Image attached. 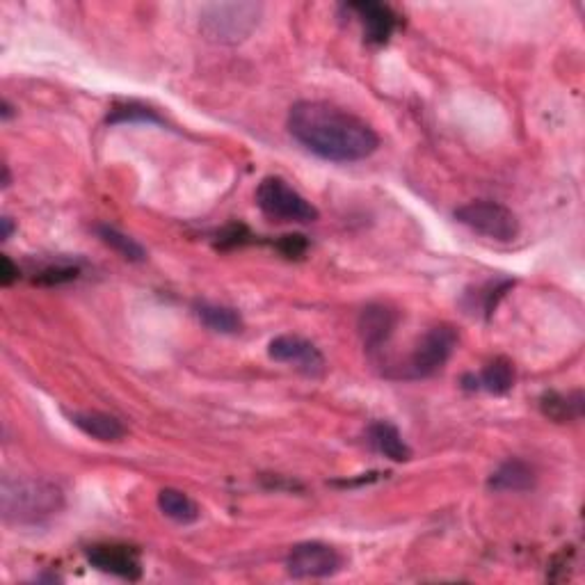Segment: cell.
I'll return each instance as SVG.
<instances>
[{"label": "cell", "instance_id": "cell-4", "mask_svg": "<svg viewBox=\"0 0 585 585\" xmlns=\"http://www.w3.org/2000/svg\"><path fill=\"white\" fill-rule=\"evenodd\" d=\"M256 206L261 208L263 215L277 222H316L318 211L311 206L298 190L288 186L279 176H266L256 188Z\"/></svg>", "mask_w": 585, "mask_h": 585}, {"label": "cell", "instance_id": "cell-22", "mask_svg": "<svg viewBox=\"0 0 585 585\" xmlns=\"http://www.w3.org/2000/svg\"><path fill=\"white\" fill-rule=\"evenodd\" d=\"M279 247H282V252L286 256H291V259H295V256H302L304 250H307V240H304V236H284V240L279 243Z\"/></svg>", "mask_w": 585, "mask_h": 585}, {"label": "cell", "instance_id": "cell-6", "mask_svg": "<svg viewBox=\"0 0 585 585\" xmlns=\"http://www.w3.org/2000/svg\"><path fill=\"white\" fill-rule=\"evenodd\" d=\"M455 346H458V334L451 325H437L421 336L416 343L410 359L400 371V378L407 380H421L430 378L442 371L448 359H451Z\"/></svg>", "mask_w": 585, "mask_h": 585}, {"label": "cell", "instance_id": "cell-19", "mask_svg": "<svg viewBox=\"0 0 585 585\" xmlns=\"http://www.w3.org/2000/svg\"><path fill=\"white\" fill-rule=\"evenodd\" d=\"M96 234H99V238L106 243L108 247H112L122 259L131 261V263H142L147 261V250L138 243V240L122 234V231L110 227V224H99L96 227Z\"/></svg>", "mask_w": 585, "mask_h": 585}, {"label": "cell", "instance_id": "cell-24", "mask_svg": "<svg viewBox=\"0 0 585 585\" xmlns=\"http://www.w3.org/2000/svg\"><path fill=\"white\" fill-rule=\"evenodd\" d=\"M0 224H3V234H0V238H3V240H10L12 231H14V222H12L10 218H3V220H0Z\"/></svg>", "mask_w": 585, "mask_h": 585}, {"label": "cell", "instance_id": "cell-2", "mask_svg": "<svg viewBox=\"0 0 585 585\" xmlns=\"http://www.w3.org/2000/svg\"><path fill=\"white\" fill-rule=\"evenodd\" d=\"M64 508V492L44 478H5L0 485V512L7 524L35 526Z\"/></svg>", "mask_w": 585, "mask_h": 585}, {"label": "cell", "instance_id": "cell-15", "mask_svg": "<svg viewBox=\"0 0 585 585\" xmlns=\"http://www.w3.org/2000/svg\"><path fill=\"white\" fill-rule=\"evenodd\" d=\"M197 318L202 320V325H206L211 332L218 334H240L243 332V316L238 314L236 309L224 307V304H213V302H199L195 307Z\"/></svg>", "mask_w": 585, "mask_h": 585}, {"label": "cell", "instance_id": "cell-21", "mask_svg": "<svg viewBox=\"0 0 585 585\" xmlns=\"http://www.w3.org/2000/svg\"><path fill=\"white\" fill-rule=\"evenodd\" d=\"M78 277V268L76 266H51L39 272L35 277L37 284H46V286H58V284H67L74 282Z\"/></svg>", "mask_w": 585, "mask_h": 585}, {"label": "cell", "instance_id": "cell-14", "mask_svg": "<svg viewBox=\"0 0 585 585\" xmlns=\"http://www.w3.org/2000/svg\"><path fill=\"white\" fill-rule=\"evenodd\" d=\"M368 444L391 462L412 460V448L407 446L398 428L387 421L371 423V428H368Z\"/></svg>", "mask_w": 585, "mask_h": 585}, {"label": "cell", "instance_id": "cell-16", "mask_svg": "<svg viewBox=\"0 0 585 585\" xmlns=\"http://www.w3.org/2000/svg\"><path fill=\"white\" fill-rule=\"evenodd\" d=\"M512 387H515V366L506 357H496L483 368L474 384H469V389H483L494 396L508 394Z\"/></svg>", "mask_w": 585, "mask_h": 585}, {"label": "cell", "instance_id": "cell-18", "mask_svg": "<svg viewBox=\"0 0 585 585\" xmlns=\"http://www.w3.org/2000/svg\"><path fill=\"white\" fill-rule=\"evenodd\" d=\"M542 412L544 416H549V419H554L558 423H565V421H572V419H579L581 410H583V396L576 391V394H556V391H551V394H544L542 396Z\"/></svg>", "mask_w": 585, "mask_h": 585}, {"label": "cell", "instance_id": "cell-3", "mask_svg": "<svg viewBox=\"0 0 585 585\" xmlns=\"http://www.w3.org/2000/svg\"><path fill=\"white\" fill-rule=\"evenodd\" d=\"M263 14L261 3L231 0V3H208L199 12V30L213 44H243L259 26Z\"/></svg>", "mask_w": 585, "mask_h": 585}, {"label": "cell", "instance_id": "cell-13", "mask_svg": "<svg viewBox=\"0 0 585 585\" xmlns=\"http://www.w3.org/2000/svg\"><path fill=\"white\" fill-rule=\"evenodd\" d=\"M490 490L494 492H528L535 487V471L528 462L519 458H510L487 480Z\"/></svg>", "mask_w": 585, "mask_h": 585}, {"label": "cell", "instance_id": "cell-8", "mask_svg": "<svg viewBox=\"0 0 585 585\" xmlns=\"http://www.w3.org/2000/svg\"><path fill=\"white\" fill-rule=\"evenodd\" d=\"M268 355L279 364H288L298 368L300 373L309 378H318L325 373V357L309 339H302L298 334H282L270 341Z\"/></svg>", "mask_w": 585, "mask_h": 585}, {"label": "cell", "instance_id": "cell-5", "mask_svg": "<svg viewBox=\"0 0 585 585\" xmlns=\"http://www.w3.org/2000/svg\"><path fill=\"white\" fill-rule=\"evenodd\" d=\"M455 220L464 224V227H469L471 231H476V234L499 240V243H510L522 231L517 215L508 206L490 202V199H478V202L460 206L455 211Z\"/></svg>", "mask_w": 585, "mask_h": 585}, {"label": "cell", "instance_id": "cell-20", "mask_svg": "<svg viewBox=\"0 0 585 585\" xmlns=\"http://www.w3.org/2000/svg\"><path fill=\"white\" fill-rule=\"evenodd\" d=\"M108 122H112V124H117V122H154V124H160V117L156 115L154 110L128 103V106H124V108H115L112 117H108Z\"/></svg>", "mask_w": 585, "mask_h": 585}, {"label": "cell", "instance_id": "cell-10", "mask_svg": "<svg viewBox=\"0 0 585 585\" xmlns=\"http://www.w3.org/2000/svg\"><path fill=\"white\" fill-rule=\"evenodd\" d=\"M398 325V314L387 304H368L357 320V330L368 352H378L391 339Z\"/></svg>", "mask_w": 585, "mask_h": 585}, {"label": "cell", "instance_id": "cell-23", "mask_svg": "<svg viewBox=\"0 0 585 585\" xmlns=\"http://www.w3.org/2000/svg\"><path fill=\"white\" fill-rule=\"evenodd\" d=\"M0 263H3V272H0V284L12 286L16 279H19V268L14 266L10 256H3V259H0Z\"/></svg>", "mask_w": 585, "mask_h": 585}, {"label": "cell", "instance_id": "cell-12", "mask_svg": "<svg viewBox=\"0 0 585 585\" xmlns=\"http://www.w3.org/2000/svg\"><path fill=\"white\" fill-rule=\"evenodd\" d=\"M69 419L83 435L96 439V442H119L126 437L124 423L106 412H74L69 414Z\"/></svg>", "mask_w": 585, "mask_h": 585}, {"label": "cell", "instance_id": "cell-9", "mask_svg": "<svg viewBox=\"0 0 585 585\" xmlns=\"http://www.w3.org/2000/svg\"><path fill=\"white\" fill-rule=\"evenodd\" d=\"M87 563L99 572H106L126 581H138L142 563L138 551L126 544H94L87 549Z\"/></svg>", "mask_w": 585, "mask_h": 585}, {"label": "cell", "instance_id": "cell-1", "mask_svg": "<svg viewBox=\"0 0 585 585\" xmlns=\"http://www.w3.org/2000/svg\"><path fill=\"white\" fill-rule=\"evenodd\" d=\"M286 126L304 149L332 163H357L373 156L380 147L371 124L325 101L295 103Z\"/></svg>", "mask_w": 585, "mask_h": 585}, {"label": "cell", "instance_id": "cell-7", "mask_svg": "<svg viewBox=\"0 0 585 585\" xmlns=\"http://www.w3.org/2000/svg\"><path fill=\"white\" fill-rule=\"evenodd\" d=\"M343 570V556L325 542H302L288 551L286 572L293 579H330Z\"/></svg>", "mask_w": 585, "mask_h": 585}, {"label": "cell", "instance_id": "cell-17", "mask_svg": "<svg viewBox=\"0 0 585 585\" xmlns=\"http://www.w3.org/2000/svg\"><path fill=\"white\" fill-rule=\"evenodd\" d=\"M158 508L176 524H195L202 517L197 503L186 492L174 490V487H165V490L158 492Z\"/></svg>", "mask_w": 585, "mask_h": 585}, {"label": "cell", "instance_id": "cell-25", "mask_svg": "<svg viewBox=\"0 0 585 585\" xmlns=\"http://www.w3.org/2000/svg\"><path fill=\"white\" fill-rule=\"evenodd\" d=\"M10 117H12V106L7 101H3V119L7 122V119H10Z\"/></svg>", "mask_w": 585, "mask_h": 585}, {"label": "cell", "instance_id": "cell-11", "mask_svg": "<svg viewBox=\"0 0 585 585\" xmlns=\"http://www.w3.org/2000/svg\"><path fill=\"white\" fill-rule=\"evenodd\" d=\"M343 10H348L362 21L366 42L371 44H387L389 37L394 35L398 26V16L389 5L382 3H348L343 5Z\"/></svg>", "mask_w": 585, "mask_h": 585}]
</instances>
